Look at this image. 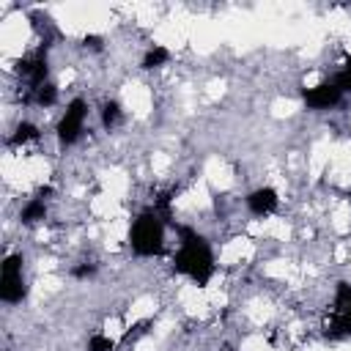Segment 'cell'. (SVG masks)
<instances>
[{"label":"cell","mask_w":351,"mask_h":351,"mask_svg":"<svg viewBox=\"0 0 351 351\" xmlns=\"http://www.w3.org/2000/svg\"><path fill=\"white\" fill-rule=\"evenodd\" d=\"M170 60V52L165 49V47H151L145 55H143V69H159V66H165Z\"/></svg>","instance_id":"30bf717a"},{"label":"cell","mask_w":351,"mask_h":351,"mask_svg":"<svg viewBox=\"0 0 351 351\" xmlns=\"http://www.w3.org/2000/svg\"><path fill=\"white\" fill-rule=\"evenodd\" d=\"M33 99H36V104H41V107H52V104H55V99H58V90H55V85L44 82L41 88H36V90H33Z\"/></svg>","instance_id":"8fae6325"},{"label":"cell","mask_w":351,"mask_h":351,"mask_svg":"<svg viewBox=\"0 0 351 351\" xmlns=\"http://www.w3.org/2000/svg\"><path fill=\"white\" fill-rule=\"evenodd\" d=\"M335 85L343 90V93H348L351 90V58L346 60V66L337 71V77H335Z\"/></svg>","instance_id":"4fadbf2b"},{"label":"cell","mask_w":351,"mask_h":351,"mask_svg":"<svg viewBox=\"0 0 351 351\" xmlns=\"http://www.w3.org/2000/svg\"><path fill=\"white\" fill-rule=\"evenodd\" d=\"M340 99H343V90L335 85V80L321 82V85H315V88H307V90H304V104H307V107H313V110L335 107Z\"/></svg>","instance_id":"8992f818"},{"label":"cell","mask_w":351,"mask_h":351,"mask_svg":"<svg viewBox=\"0 0 351 351\" xmlns=\"http://www.w3.org/2000/svg\"><path fill=\"white\" fill-rule=\"evenodd\" d=\"M85 118H88V104H85L82 99L69 101L66 112H63L60 121H58V137H60V143H66V145L77 143V137H80L82 129H85Z\"/></svg>","instance_id":"5b68a950"},{"label":"cell","mask_w":351,"mask_h":351,"mask_svg":"<svg viewBox=\"0 0 351 351\" xmlns=\"http://www.w3.org/2000/svg\"><path fill=\"white\" fill-rule=\"evenodd\" d=\"M178 236L181 241L173 255V269L189 277L192 282L206 285L214 277V255H211L208 241L192 228H178Z\"/></svg>","instance_id":"6da1fadb"},{"label":"cell","mask_w":351,"mask_h":351,"mask_svg":"<svg viewBox=\"0 0 351 351\" xmlns=\"http://www.w3.org/2000/svg\"><path fill=\"white\" fill-rule=\"evenodd\" d=\"M129 247L140 258H151V255L162 252V247H165V225L156 217V211H143L137 219H132Z\"/></svg>","instance_id":"7a4b0ae2"},{"label":"cell","mask_w":351,"mask_h":351,"mask_svg":"<svg viewBox=\"0 0 351 351\" xmlns=\"http://www.w3.org/2000/svg\"><path fill=\"white\" fill-rule=\"evenodd\" d=\"M25 293H27V285H25L22 255H5L0 266V299L8 304H16L25 299Z\"/></svg>","instance_id":"277c9868"},{"label":"cell","mask_w":351,"mask_h":351,"mask_svg":"<svg viewBox=\"0 0 351 351\" xmlns=\"http://www.w3.org/2000/svg\"><path fill=\"white\" fill-rule=\"evenodd\" d=\"M19 217H22V222H25V225H33V222H41V219L47 217V203H44V192H41L38 197H33V200H27Z\"/></svg>","instance_id":"ba28073f"},{"label":"cell","mask_w":351,"mask_h":351,"mask_svg":"<svg viewBox=\"0 0 351 351\" xmlns=\"http://www.w3.org/2000/svg\"><path fill=\"white\" fill-rule=\"evenodd\" d=\"M277 203H280V197H277V192H274L271 186H258V189H252V192L247 195V206H250V211L258 214V217L271 214V211L277 208Z\"/></svg>","instance_id":"52a82bcc"},{"label":"cell","mask_w":351,"mask_h":351,"mask_svg":"<svg viewBox=\"0 0 351 351\" xmlns=\"http://www.w3.org/2000/svg\"><path fill=\"white\" fill-rule=\"evenodd\" d=\"M36 140H38V129L27 121H22L16 126V132L11 134V145H27V143H36Z\"/></svg>","instance_id":"9c48e42d"},{"label":"cell","mask_w":351,"mask_h":351,"mask_svg":"<svg viewBox=\"0 0 351 351\" xmlns=\"http://www.w3.org/2000/svg\"><path fill=\"white\" fill-rule=\"evenodd\" d=\"M123 118V112H121V104L118 101H107L104 104V110H101V123L107 126V129H112V126H118V121Z\"/></svg>","instance_id":"7c38bea8"},{"label":"cell","mask_w":351,"mask_h":351,"mask_svg":"<svg viewBox=\"0 0 351 351\" xmlns=\"http://www.w3.org/2000/svg\"><path fill=\"white\" fill-rule=\"evenodd\" d=\"M324 335L332 340L351 337V285L348 282H340L335 291V302L324 321Z\"/></svg>","instance_id":"3957f363"},{"label":"cell","mask_w":351,"mask_h":351,"mask_svg":"<svg viewBox=\"0 0 351 351\" xmlns=\"http://www.w3.org/2000/svg\"><path fill=\"white\" fill-rule=\"evenodd\" d=\"M112 346H115V343H112L107 335H93V337L88 340V348H90V351H112Z\"/></svg>","instance_id":"5bb4252c"}]
</instances>
